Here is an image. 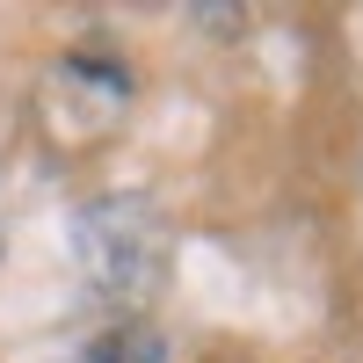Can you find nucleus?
<instances>
[{"label":"nucleus","mask_w":363,"mask_h":363,"mask_svg":"<svg viewBox=\"0 0 363 363\" xmlns=\"http://www.w3.org/2000/svg\"><path fill=\"white\" fill-rule=\"evenodd\" d=\"M87 262H95V284L102 291H153L160 284V255H167V233L153 211H138V203H102V211H87Z\"/></svg>","instance_id":"obj_1"},{"label":"nucleus","mask_w":363,"mask_h":363,"mask_svg":"<svg viewBox=\"0 0 363 363\" xmlns=\"http://www.w3.org/2000/svg\"><path fill=\"white\" fill-rule=\"evenodd\" d=\"M80 363H167V349H160V335H153V327L124 320V327H109V335L87 349Z\"/></svg>","instance_id":"obj_2"}]
</instances>
